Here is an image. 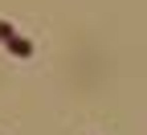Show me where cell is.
Wrapping results in <instances>:
<instances>
[{
  "instance_id": "obj_1",
  "label": "cell",
  "mask_w": 147,
  "mask_h": 135,
  "mask_svg": "<svg viewBox=\"0 0 147 135\" xmlns=\"http://www.w3.org/2000/svg\"><path fill=\"white\" fill-rule=\"evenodd\" d=\"M4 45H8V53H12V57H33V41H29V37H16V33H12Z\"/></svg>"
},
{
  "instance_id": "obj_2",
  "label": "cell",
  "mask_w": 147,
  "mask_h": 135,
  "mask_svg": "<svg viewBox=\"0 0 147 135\" xmlns=\"http://www.w3.org/2000/svg\"><path fill=\"white\" fill-rule=\"evenodd\" d=\"M12 33H16V29H12L8 21H0V41H8V37H12Z\"/></svg>"
}]
</instances>
